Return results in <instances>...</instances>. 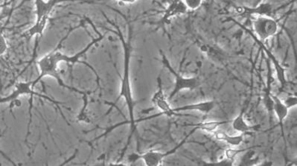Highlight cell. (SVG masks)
<instances>
[{
	"instance_id": "obj_1",
	"label": "cell",
	"mask_w": 297,
	"mask_h": 166,
	"mask_svg": "<svg viewBox=\"0 0 297 166\" xmlns=\"http://www.w3.org/2000/svg\"><path fill=\"white\" fill-rule=\"evenodd\" d=\"M85 20H82L78 25L69 29L67 35L61 40L54 49L37 61V65L40 69V75L33 80V88L36 86L41 79L44 77L50 76L56 79L58 85L62 88L75 92L83 96L90 94V92L87 93L86 92L68 86L64 83L60 76L58 69L60 63L65 62L67 64H75L78 63L91 69L96 75L98 88L101 89L100 77L96 69L88 63L80 61V59L93 46L104 39L106 34L104 35L100 33L90 19L87 17H85Z\"/></svg>"
},
{
	"instance_id": "obj_2",
	"label": "cell",
	"mask_w": 297,
	"mask_h": 166,
	"mask_svg": "<svg viewBox=\"0 0 297 166\" xmlns=\"http://www.w3.org/2000/svg\"><path fill=\"white\" fill-rule=\"evenodd\" d=\"M120 14H122L120 13ZM104 17H105L106 21H107L111 25H112L113 26L115 27L116 30V31H114L106 29V30L111 31V32H114V34H116V35H117L118 38H119L121 43H122V47H123L124 50V72L123 76H122V79H121L120 92H119V96H118V98H116L115 101L113 102L112 104L109 102H105L106 104L110 106V108L109 109H108L107 112L104 114V116L109 115L110 113H111V111L113 110V109L116 107V104L119 102V100L122 99V98L125 99L126 104H127V110H128L129 120H126L125 122H120L119 125L122 126V125H127V124H129V125H130V134H129L128 138H127V143H126L125 148L122 150V154H121L120 157L118 159V162H119V161L123 158L124 155H125L127 148H128L129 146H130L132 137H133V134L137 132V123H136L134 117L136 102L134 99H133V92H132L130 73V58H131L132 51V28L131 25H130V22L127 20V17H126L125 15H123V14H122V17L127 20V25H128V38H127V40H125V38H124L123 34H122V30H120L119 25L115 23V22L110 20V19L107 18L106 16L104 15Z\"/></svg>"
},
{
	"instance_id": "obj_3",
	"label": "cell",
	"mask_w": 297,
	"mask_h": 166,
	"mask_svg": "<svg viewBox=\"0 0 297 166\" xmlns=\"http://www.w3.org/2000/svg\"><path fill=\"white\" fill-rule=\"evenodd\" d=\"M85 1V0H35L36 8V21L35 24L22 34V38H25L27 42L30 41L34 36L37 38L43 36L46 30L50 14L57 5L64 2Z\"/></svg>"
},
{
	"instance_id": "obj_4",
	"label": "cell",
	"mask_w": 297,
	"mask_h": 166,
	"mask_svg": "<svg viewBox=\"0 0 297 166\" xmlns=\"http://www.w3.org/2000/svg\"><path fill=\"white\" fill-rule=\"evenodd\" d=\"M160 56L163 65L171 72L175 79L174 89L168 97L169 101L172 100L179 93L183 91V90H193L201 86V80H200L199 78L198 77H185L180 75L172 67L170 61L162 51H160Z\"/></svg>"
},
{
	"instance_id": "obj_5",
	"label": "cell",
	"mask_w": 297,
	"mask_h": 166,
	"mask_svg": "<svg viewBox=\"0 0 297 166\" xmlns=\"http://www.w3.org/2000/svg\"><path fill=\"white\" fill-rule=\"evenodd\" d=\"M197 129L195 127H192L191 131L190 133L187 135L183 140L179 143L177 146L174 147L172 149L169 150V151H166V152H161L159 151H155V150H150V151H146V152L143 153L141 154H132L130 155L129 159L132 161V162H135L137 159H142L144 162L145 165L147 166H158L160 165L163 163V160H164L165 158L167 157V156L172 155V154H175L179 149L184 144L186 143L188 141V138L192 136L195 132L197 131Z\"/></svg>"
},
{
	"instance_id": "obj_6",
	"label": "cell",
	"mask_w": 297,
	"mask_h": 166,
	"mask_svg": "<svg viewBox=\"0 0 297 166\" xmlns=\"http://www.w3.org/2000/svg\"><path fill=\"white\" fill-rule=\"evenodd\" d=\"M253 27L256 38L262 42L275 36L279 32V23L273 17H253Z\"/></svg>"
},
{
	"instance_id": "obj_7",
	"label": "cell",
	"mask_w": 297,
	"mask_h": 166,
	"mask_svg": "<svg viewBox=\"0 0 297 166\" xmlns=\"http://www.w3.org/2000/svg\"><path fill=\"white\" fill-rule=\"evenodd\" d=\"M232 21L235 22V23L238 24V25H239V26L241 27L244 30H245L247 32H248L250 36L252 37V38H253V39L255 40V42H256V43L259 45V47L261 48L263 51H264V52L266 54H267V57H268L269 61H272L274 67H275L277 78H278L279 83H280L281 88H285V87L288 85V80H287L286 78V69H285L283 66L281 65L280 63H279L278 60L277 59V58L275 57V56H274V54H273V53L271 52V51H269L268 49H267V46L264 44V42L261 41V40L258 39V38H256V35H255L253 32H250V30H248V29L244 27L243 25H240V24L238 23L237 21H235V20H232Z\"/></svg>"
},
{
	"instance_id": "obj_8",
	"label": "cell",
	"mask_w": 297,
	"mask_h": 166,
	"mask_svg": "<svg viewBox=\"0 0 297 166\" xmlns=\"http://www.w3.org/2000/svg\"><path fill=\"white\" fill-rule=\"evenodd\" d=\"M157 90L155 92L151 98L153 107L157 108L161 111L160 114H156V117H160L162 115H166L167 117H172L174 116H178L173 110V107H171L169 104V100L166 96L164 90H163L162 79L160 77L157 78Z\"/></svg>"
},
{
	"instance_id": "obj_9",
	"label": "cell",
	"mask_w": 297,
	"mask_h": 166,
	"mask_svg": "<svg viewBox=\"0 0 297 166\" xmlns=\"http://www.w3.org/2000/svg\"><path fill=\"white\" fill-rule=\"evenodd\" d=\"M183 0H169L160 20L158 22V28H163L169 25L172 18L177 16L183 15L188 12Z\"/></svg>"
},
{
	"instance_id": "obj_10",
	"label": "cell",
	"mask_w": 297,
	"mask_h": 166,
	"mask_svg": "<svg viewBox=\"0 0 297 166\" xmlns=\"http://www.w3.org/2000/svg\"><path fill=\"white\" fill-rule=\"evenodd\" d=\"M235 12L242 17L247 18H253L255 17H272L275 11L272 5L269 3H259V6L255 7H248V6H235Z\"/></svg>"
},
{
	"instance_id": "obj_11",
	"label": "cell",
	"mask_w": 297,
	"mask_h": 166,
	"mask_svg": "<svg viewBox=\"0 0 297 166\" xmlns=\"http://www.w3.org/2000/svg\"><path fill=\"white\" fill-rule=\"evenodd\" d=\"M274 106H273V111L275 114L276 117L279 121V127H280L282 136L283 137L284 143H285V151H287L286 140H285V130H284V122L285 119L288 117L289 109L288 107L284 104L283 101L280 99L277 96L271 94Z\"/></svg>"
},
{
	"instance_id": "obj_12",
	"label": "cell",
	"mask_w": 297,
	"mask_h": 166,
	"mask_svg": "<svg viewBox=\"0 0 297 166\" xmlns=\"http://www.w3.org/2000/svg\"><path fill=\"white\" fill-rule=\"evenodd\" d=\"M216 107L215 101L213 100L200 101L193 104H185L180 107L173 108L174 113L185 112V111H198L204 115H208Z\"/></svg>"
},
{
	"instance_id": "obj_13",
	"label": "cell",
	"mask_w": 297,
	"mask_h": 166,
	"mask_svg": "<svg viewBox=\"0 0 297 166\" xmlns=\"http://www.w3.org/2000/svg\"><path fill=\"white\" fill-rule=\"evenodd\" d=\"M245 109H243L241 112L233 120L231 121L232 127L235 131L238 132L240 133H245L249 135L253 133L255 130H257V125L251 126L247 122L245 117Z\"/></svg>"
},
{
	"instance_id": "obj_14",
	"label": "cell",
	"mask_w": 297,
	"mask_h": 166,
	"mask_svg": "<svg viewBox=\"0 0 297 166\" xmlns=\"http://www.w3.org/2000/svg\"><path fill=\"white\" fill-rule=\"evenodd\" d=\"M30 99H29V121L28 125H27V132H26V136H25V143H27V140H28V137L29 134H30V127H31V124H32V108H33V97L34 96H37V97L40 98H44V99L47 100V101L51 102V104H54L56 107L58 108V110L59 112L61 113V116L62 117L64 118V120H65L66 122H67L68 125H69V122H67V119H66V117H64V114H63L62 110H61V108L60 107V104H63L62 102H59V101H56V100L53 99V98H51L48 97L47 96H45V95L40 94V93H36V92H34L32 93V94L30 95Z\"/></svg>"
},
{
	"instance_id": "obj_15",
	"label": "cell",
	"mask_w": 297,
	"mask_h": 166,
	"mask_svg": "<svg viewBox=\"0 0 297 166\" xmlns=\"http://www.w3.org/2000/svg\"><path fill=\"white\" fill-rule=\"evenodd\" d=\"M214 138L219 141L224 142L227 143L229 146L232 147L239 146L241 143L245 141V136L247 134L245 133H240L239 135H235V136H232V135L228 134L226 132L222 131V130H216L214 132Z\"/></svg>"
},
{
	"instance_id": "obj_16",
	"label": "cell",
	"mask_w": 297,
	"mask_h": 166,
	"mask_svg": "<svg viewBox=\"0 0 297 166\" xmlns=\"http://www.w3.org/2000/svg\"><path fill=\"white\" fill-rule=\"evenodd\" d=\"M231 121H207V122H201L199 123L192 124V125H188V126L195 127L198 130H202V131H206L207 133H214L218 130L219 127L222 126L224 125L230 123Z\"/></svg>"
},
{
	"instance_id": "obj_17",
	"label": "cell",
	"mask_w": 297,
	"mask_h": 166,
	"mask_svg": "<svg viewBox=\"0 0 297 166\" xmlns=\"http://www.w3.org/2000/svg\"><path fill=\"white\" fill-rule=\"evenodd\" d=\"M259 146H253L249 147V148H241V149H237V148H227L224 151V156L226 158L229 159H232V160H235V158L238 154H241L243 152H246V151H250V150L253 149V148H257Z\"/></svg>"
},
{
	"instance_id": "obj_18",
	"label": "cell",
	"mask_w": 297,
	"mask_h": 166,
	"mask_svg": "<svg viewBox=\"0 0 297 166\" xmlns=\"http://www.w3.org/2000/svg\"><path fill=\"white\" fill-rule=\"evenodd\" d=\"M234 161L232 159H227V158H224L219 161H214V162H206V161H201L202 165H215V166H232L234 165Z\"/></svg>"
},
{
	"instance_id": "obj_19",
	"label": "cell",
	"mask_w": 297,
	"mask_h": 166,
	"mask_svg": "<svg viewBox=\"0 0 297 166\" xmlns=\"http://www.w3.org/2000/svg\"><path fill=\"white\" fill-rule=\"evenodd\" d=\"M188 10L195 11L203 5V0H183Z\"/></svg>"
},
{
	"instance_id": "obj_20",
	"label": "cell",
	"mask_w": 297,
	"mask_h": 166,
	"mask_svg": "<svg viewBox=\"0 0 297 166\" xmlns=\"http://www.w3.org/2000/svg\"><path fill=\"white\" fill-rule=\"evenodd\" d=\"M9 49L7 40L3 35V30H0V56H4Z\"/></svg>"
},
{
	"instance_id": "obj_21",
	"label": "cell",
	"mask_w": 297,
	"mask_h": 166,
	"mask_svg": "<svg viewBox=\"0 0 297 166\" xmlns=\"http://www.w3.org/2000/svg\"><path fill=\"white\" fill-rule=\"evenodd\" d=\"M284 104L288 107L290 108L296 107L297 104V98L296 96H288L285 100H283Z\"/></svg>"
},
{
	"instance_id": "obj_22",
	"label": "cell",
	"mask_w": 297,
	"mask_h": 166,
	"mask_svg": "<svg viewBox=\"0 0 297 166\" xmlns=\"http://www.w3.org/2000/svg\"><path fill=\"white\" fill-rule=\"evenodd\" d=\"M107 1H113V0H107ZM114 1H117L122 3H128V4H133V3L137 1H140V0H114Z\"/></svg>"
},
{
	"instance_id": "obj_23",
	"label": "cell",
	"mask_w": 297,
	"mask_h": 166,
	"mask_svg": "<svg viewBox=\"0 0 297 166\" xmlns=\"http://www.w3.org/2000/svg\"><path fill=\"white\" fill-rule=\"evenodd\" d=\"M261 1H262V0H258V4L261 3ZM293 2H296V0H293Z\"/></svg>"
},
{
	"instance_id": "obj_24",
	"label": "cell",
	"mask_w": 297,
	"mask_h": 166,
	"mask_svg": "<svg viewBox=\"0 0 297 166\" xmlns=\"http://www.w3.org/2000/svg\"><path fill=\"white\" fill-rule=\"evenodd\" d=\"M214 0H209V2H213Z\"/></svg>"
},
{
	"instance_id": "obj_25",
	"label": "cell",
	"mask_w": 297,
	"mask_h": 166,
	"mask_svg": "<svg viewBox=\"0 0 297 166\" xmlns=\"http://www.w3.org/2000/svg\"><path fill=\"white\" fill-rule=\"evenodd\" d=\"M1 8H2V6H0V9H1Z\"/></svg>"
}]
</instances>
